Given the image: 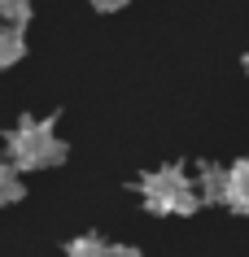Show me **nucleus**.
Masks as SVG:
<instances>
[{"label":"nucleus","mask_w":249,"mask_h":257,"mask_svg":"<svg viewBox=\"0 0 249 257\" xmlns=\"http://www.w3.org/2000/svg\"><path fill=\"white\" fill-rule=\"evenodd\" d=\"M245 66H249V53H245Z\"/></svg>","instance_id":"9b49d317"},{"label":"nucleus","mask_w":249,"mask_h":257,"mask_svg":"<svg viewBox=\"0 0 249 257\" xmlns=\"http://www.w3.org/2000/svg\"><path fill=\"white\" fill-rule=\"evenodd\" d=\"M140 192H144V209H153V214H193L201 205L193 179L184 175L180 166H162V170L144 175Z\"/></svg>","instance_id":"f03ea898"},{"label":"nucleus","mask_w":249,"mask_h":257,"mask_svg":"<svg viewBox=\"0 0 249 257\" xmlns=\"http://www.w3.org/2000/svg\"><path fill=\"white\" fill-rule=\"evenodd\" d=\"M223 205H232L236 214H249V157L236 162L227 170V192H223Z\"/></svg>","instance_id":"7ed1b4c3"},{"label":"nucleus","mask_w":249,"mask_h":257,"mask_svg":"<svg viewBox=\"0 0 249 257\" xmlns=\"http://www.w3.org/2000/svg\"><path fill=\"white\" fill-rule=\"evenodd\" d=\"M88 5H92L97 14H118V9H123L127 0H88Z\"/></svg>","instance_id":"9d476101"},{"label":"nucleus","mask_w":249,"mask_h":257,"mask_svg":"<svg viewBox=\"0 0 249 257\" xmlns=\"http://www.w3.org/2000/svg\"><path fill=\"white\" fill-rule=\"evenodd\" d=\"M223 192H227V166H201L197 196L201 201H223Z\"/></svg>","instance_id":"20e7f679"},{"label":"nucleus","mask_w":249,"mask_h":257,"mask_svg":"<svg viewBox=\"0 0 249 257\" xmlns=\"http://www.w3.org/2000/svg\"><path fill=\"white\" fill-rule=\"evenodd\" d=\"M66 257H105V244L97 235H79V240H70Z\"/></svg>","instance_id":"6e6552de"},{"label":"nucleus","mask_w":249,"mask_h":257,"mask_svg":"<svg viewBox=\"0 0 249 257\" xmlns=\"http://www.w3.org/2000/svg\"><path fill=\"white\" fill-rule=\"evenodd\" d=\"M14 201H22V179L9 162H0V205H14Z\"/></svg>","instance_id":"0eeeda50"},{"label":"nucleus","mask_w":249,"mask_h":257,"mask_svg":"<svg viewBox=\"0 0 249 257\" xmlns=\"http://www.w3.org/2000/svg\"><path fill=\"white\" fill-rule=\"evenodd\" d=\"M22 57H27V40H22V31H14V27L0 22V70L18 66Z\"/></svg>","instance_id":"39448f33"},{"label":"nucleus","mask_w":249,"mask_h":257,"mask_svg":"<svg viewBox=\"0 0 249 257\" xmlns=\"http://www.w3.org/2000/svg\"><path fill=\"white\" fill-rule=\"evenodd\" d=\"M31 14H35V9H31V0H0V22H5V27H14V31L27 27Z\"/></svg>","instance_id":"423d86ee"},{"label":"nucleus","mask_w":249,"mask_h":257,"mask_svg":"<svg viewBox=\"0 0 249 257\" xmlns=\"http://www.w3.org/2000/svg\"><path fill=\"white\" fill-rule=\"evenodd\" d=\"M66 144L53 136V118H18L9 131V157L18 170H48L66 162Z\"/></svg>","instance_id":"f257e3e1"},{"label":"nucleus","mask_w":249,"mask_h":257,"mask_svg":"<svg viewBox=\"0 0 249 257\" xmlns=\"http://www.w3.org/2000/svg\"><path fill=\"white\" fill-rule=\"evenodd\" d=\"M105 257H140V248H131V244H105Z\"/></svg>","instance_id":"1a4fd4ad"}]
</instances>
